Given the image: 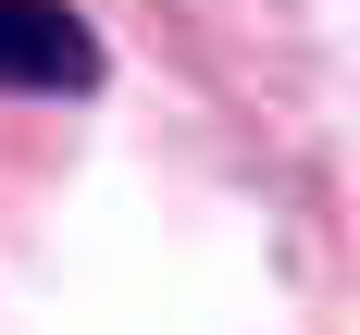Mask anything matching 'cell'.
<instances>
[{
	"mask_svg": "<svg viewBox=\"0 0 360 335\" xmlns=\"http://www.w3.org/2000/svg\"><path fill=\"white\" fill-rule=\"evenodd\" d=\"M112 50L75 0H0V100H87Z\"/></svg>",
	"mask_w": 360,
	"mask_h": 335,
	"instance_id": "cell-1",
	"label": "cell"
}]
</instances>
